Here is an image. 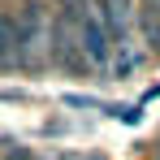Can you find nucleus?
<instances>
[{
  "instance_id": "obj_1",
  "label": "nucleus",
  "mask_w": 160,
  "mask_h": 160,
  "mask_svg": "<svg viewBox=\"0 0 160 160\" xmlns=\"http://www.w3.org/2000/svg\"><path fill=\"white\" fill-rule=\"evenodd\" d=\"M13 35H18V65H35L39 48L48 43V18H43V4L26 0L13 18Z\"/></svg>"
},
{
  "instance_id": "obj_2",
  "label": "nucleus",
  "mask_w": 160,
  "mask_h": 160,
  "mask_svg": "<svg viewBox=\"0 0 160 160\" xmlns=\"http://www.w3.org/2000/svg\"><path fill=\"white\" fill-rule=\"evenodd\" d=\"M78 48H82V61L87 65H100V69H108L112 65V52H117V43L108 39L104 22L95 13H87V22L78 26Z\"/></svg>"
},
{
  "instance_id": "obj_3",
  "label": "nucleus",
  "mask_w": 160,
  "mask_h": 160,
  "mask_svg": "<svg viewBox=\"0 0 160 160\" xmlns=\"http://www.w3.org/2000/svg\"><path fill=\"white\" fill-rule=\"evenodd\" d=\"M91 13L104 22L108 39L121 48L126 35H130V22H134V0H91Z\"/></svg>"
},
{
  "instance_id": "obj_4",
  "label": "nucleus",
  "mask_w": 160,
  "mask_h": 160,
  "mask_svg": "<svg viewBox=\"0 0 160 160\" xmlns=\"http://www.w3.org/2000/svg\"><path fill=\"white\" fill-rule=\"evenodd\" d=\"M48 43H52V61L56 65H65V69H69V65H74V69L87 65V61H82V48H78V30L69 26V22L56 18L52 26H48Z\"/></svg>"
},
{
  "instance_id": "obj_5",
  "label": "nucleus",
  "mask_w": 160,
  "mask_h": 160,
  "mask_svg": "<svg viewBox=\"0 0 160 160\" xmlns=\"http://www.w3.org/2000/svg\"><path fill=\"white\" fill-rule=\"evenodd\" d=\"M138 30L160 52V0H138Z\"/></svg>"
},
{
  "instance_id": "obj_6",
  "label": "nucleus",
  "mask_w": 160,
  "mask_h": 160,
  "mask_svg": "<svg viewBox=\"0 0 160 160\" xmlns=\"http://www.w3.org/2000/svg\"><path fill=\"white\" fill-rule=\"evenodd\" d=\"M18 65V35H13V18H0V69Z\"/></svg>"
},
{
  "instance_id": "obj_7",
  "label": "nucleus",
  "mask_w": 160,
  "mask_h": 160,
  "mask_svg": "<svg viewBox=\"0 0 160 160\" xmlns=\"http://www.w3.org/2000/svg\"><path fill=\"white\" fill-rule=\"evenodd\" d=\"M61 4V22H69V26L78 30L87 22V13H91V0H56Z\"/></svg>"
},
{
  "instance_id": "obj_8",
  "label": "nucleus",
  "mask_w": 160,
  "mask_h": 160,
  "mask_svg": "<svg viewBox=\"0 0 160 160\" xmlns=\"http://www.w3.org/2000/svg\"><path fill=\"white\" fill-rule=\"evenodd\" d=\"M134 65H143V52H134L130 43H121V48L112 52V65H108V69H112V74H130Z\"/></svg>"
}]
</instances>
